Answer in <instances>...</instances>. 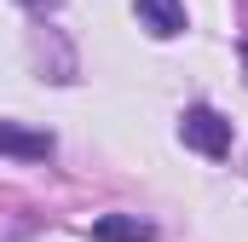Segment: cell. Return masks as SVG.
Wrapping results in <instances>:
<instances>
[{
	"label": "cell",
	"instance_id": "cell-1",
	"mask_svg": "<svg viewBox=\"0 0 248 242\" xmlns=\"http://www.w3.org/2000/svg\"><path fill=\"white\" fill-rule=\"evenodd\" d=\"M179 138H185L196 156H214V162H219V156L231 150V121L219 116V110H208V104H196V110L179 116Z\"/></svg>",
	"mask_w": 248,
	"mask_h": 242
},
{
	"label": "cell",
	"instance_id": "cell-2",
	"mask_svg": "<svg viewBox=\"0 0 248 242\" xmlns=\"http://www.w3.org/2000/svg\"><path fill=\"white\" fill-rule=\"evenodd\" d=\"M133 12H139V29L156 41H173L185 29V0H133Z\"/></svg>",
	"mask_w": 248,
	"mask_h": 242
},
{
	"label": "cell",
	"instance_id": "cell-3",
	"mask_svg": "<svg viewBox=\"0 0 248 242\" xmlns=\"http://www.w3.org/2000/svg\"><path fill=\"white\" fill-rule=\"evenodd\" d=\"M0 150H6V156H23V162H46V156H52V138H46V133H29V127H17V121H0Z\"/></svg>",
	"mask_w": 248,
	"mask_h": 242
},
{
	"label": "cell",
	"instance_id": "cell-4",
	"mask_svg": "<svg viewBox=\"0 0 248 242\" xmlns=\"http://www.w3.org/2000/svg\"><path fill=\"white\" fill-rule=\"evenodd\" d=\"M93 237L98 242H150L156 231L139 213H104V219H93Z\"/></svg>",
	"mask_w": 248,
	"mask_h": 242
}]
</instances>
